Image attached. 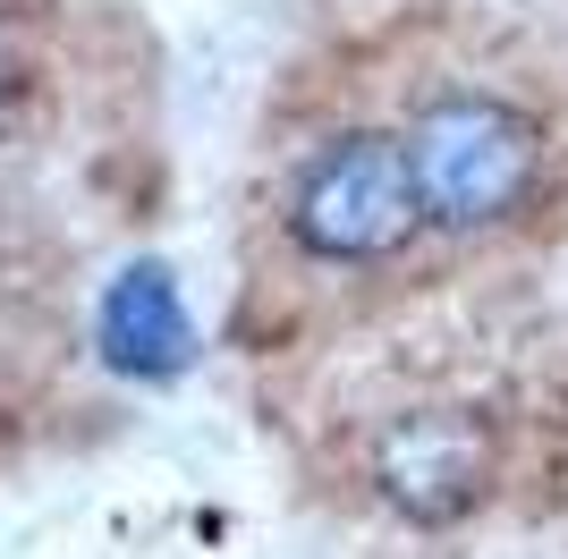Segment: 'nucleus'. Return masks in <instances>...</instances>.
Wrapping results in <instances>:
<instances>
[{
    "label": "nucleus",
    "instance_id": "obj_1",
    "mask_svg": "<svg viewBox=\"0 0 568 559\" xmlns=\"http://www.w3.org/2000/svg\"><path fill=\"white\" fill-rule=\"evenodd\" d=\"M407 179H416V212L433 230H509L535 195H544V119L509 102L493 85H442L407 119Z\"/></svg>",
    "mask_w": 568,
    "mask_h": 559
},
{
    "label": "nucleus",
    "instance_id": "obj_2",
    "mask_svg": "<svg viewBox=\"0 0 568 559\" xmlns=\"http://www.w3.org/2000/svg\"><path fill=\"white\" fill-rule=\"evenodd\" d=\"M281 230H288V246L314 255V263H382V255H399L407 237L425 230L399 136H382V128L323 136L306 162L288 170Z\"/></svg>",
    "mask_w": 568,
    "mask_h": 559
},
{
    "label": "nucleus",
    "instance_id": "obj_3",
    "mask_svg": "<svg viewBox=\"0 0 568 559\" xmlns=\"http://www.w3.org/2000/svg\"><path fill=\"white\" fill-rule=\"evenodd\" d=\"M365 484L416 526H450L493 491V433L467 407H407L374 433Z\"/></svg>",
    "mask_w": 568,
    "mask_h": 559
},
{
    "label": "nucleus",
    "instance_id": "obj_4",
    "mask_svg": "<svg viewBox=\"0 0 568 559\" xmlns=\"http://www.w3.org/2000/svg\"><path fill=\"white\" fill-rule=\"evenodd\" d=\"M102 348H111V365H128V373H179L187 365V305H179V288H170L162 263L119 272L111 305H102Z\"/></svg>",
    "mask_w": 568,
    "mask_h": 559
},
{
    "label": "nucleus",
    "instance_id": "obj_5",
    "mask_svg": "<svg viewBox=\"0 0 568 559\" xmlns=\"http://www.w3.org/2000/svg\"><path fill=\"white\" fill-rule=\"evenodd\" d=\"M9 77H18V60H9V34H0V102H9Z\"/></svg>",
    "mask_w": 568,
    "mask_h": 559
}]
</instances>
